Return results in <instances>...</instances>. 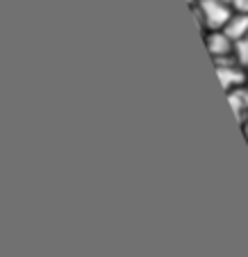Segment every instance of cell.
I'll return each instance as SVG.
<instances>
[{
  "mask_svg": "<svg viewBox=\"0 0 248 257\" xmlns=\"http://www.w3.org/2000/svg\"><path fill=\"white\" fill-rule=\"evenodd\" d=\"M207 50L212 55V59H223V57H230L232 53H237V44L230 39L228 34L223 30H209L207 34Z\"/></svg>",
  "mask_w": 248,
  "mask_h": 257,
  "instance_id": "obj_3",
  "label": "cell"
},
{
  "mask_svg": "<svg viewBox=\"0 0 248 257\" xmlns=\"http://www.w3.org/2000/svg\"><path fill=\"white\" fill-rule=\"evenodd\" d=\"M232 10L234 12H246L248 14V0H232Z\"/></svg>",
  "mask_w": 248,
  "mask_h": 257,
  "instance_id": "obj_7",
  "label": "cell"
},
{
  "mask_svg": "<svg viewBox=\"0 0 248 257\" xmlns=\"http://www.w3.org/2000/svg\"><path fill=\"white\" fill-rule=\"evenodd\" d=\"M228 98H230V105H232L239 123H243L248 118V87L243 84L239 89H232V91H228Z\"/></svg>",
  "mask_w": 248,
  "mask_h": 257,
  "instance_id": "obj_5",
  "label": "cell"
},
{
  "mask_svg": "<svg viewBox=\"0 0 248 257\" xmlns=\"http://www.w3.org/2000/svg\"><path fill=\"white\" fill-rule=\"evenodd\" d=\"M223 32L228 34L234 44H239L241 39H246L248 37V14L246 12H234V14L230 16V21L225 23Z\"/></svg>",
  "mask_w": 248,
  "mask_h": 257,
  "instance_id": "obj_4",
  "label": "cell"
},
{
  "mask_svg": "<svg viewBox=\"0 0 248 257\" xmlns=\"http://www.w3.org/2000/svg\"><path fill=\"white\" fill-rule=\"evenodd\" d=\"M216 73H219V80L223 84L225 91H232V89H239L248 82L246 68L239 64V59H216Z\"/></svg>",
  "mask_w": 248,
  "mask_h": 257,
  "instance_id": "obj_2",
  "label": "cell"
},
{
  "mask_svg": "<svg viewBox=\"0 0 248 257\" xmlns=\"http://www.w3.org/2000/svg\"><path fill=\"white\" fill-rule=\"evenodd\" d=\"M241 125H243V135H246V139H248V118L241 123Z\"/></svg>",
  "mask_w": 248,
  "mask_h": 257,
  "instance_id": "obj_8",
  "label": "cell"
},
{
  "mask_svg": "<svg viewBox=\"0 0 248 257\" xmlns=\"http://www.w3.org/2000/svg\"><path fill=\"white\" fill-rule=\"evenodd\" d=\"M194 14L203 30H223L230 16L234 14V10L225 0H198L194 7Z\"/></svg>",
  "mask_w": 248,
  "mask_h": 257,
  "instance_id": "obj_1",
  "label": "cell"
},
{
  "mask_svg": "<svg viewBox=\"0 0 248 257\" xmlns=\"http://www.w3.org/2000/svg\"><path fill=\"white\" fill-rule=\"evenodd\" d=\"M237 55H239V57H237L239 64H241V66L248 71V37L237 44Z\"/></svg>",
  "mask_w": 248,
  "mask_h": 257,
  "instance_id": "obj_6",
  "label": "cell"
}]
</instances>
